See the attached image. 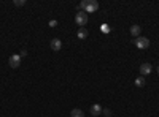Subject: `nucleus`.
Returning <instances> with one entry per match:
<instances>
[{
	"label": "nucleus",
	"instance_id": "f257e3e1",
	"mask_svg": "<svg viewBox=\"0 0 159 117\" xmlns=\"http://www.w3.org/2000/svg\"><path fill=\"white\" fill-rule=\"evenodd\" d=\"M99 10L97 0H83L78 6V11H84V13H96Z\"/></svg>",
	"mask_w": 159,
	"mask_h": 117
},
{
	"label": "nucleus",
	"instance_id": "f03ea898",
	"mask_svg": "<svg viewBox=\"0 0 159 117\" xmlns=\"http://www.w3.org/2000/svg\"><path fill=\"white\" fill-rule=\"evenodd\" d=\"M75 22L80 25V27L86 25V24H88V13H84V11H78L76 15H75Z\"/></svg>",
	"mask_w": 159,
	"mask_h": 117
},
{
	"label": "nucleus",
	"instance_id": "7ed1b4c3",
	"mask_svg": "<svg viewBox=\"0 0 159 117\" xmlns=\"http://www.w3.org/2000/svg\"><path fill=\"white\" fill-rule=\"evenodd\" d=\"M134 44H135L139 49H147V48L150 46V40L140 35L139 38H135V40H134Z\"/></svg>",
	"mask_w": 159,
	"mask_h": 117
},
{
	"label": "nucleus",
	"instance_id": "20e7f679",
	"mask_svg": "<svg viewBox=\"0 0 159 117\" xmlns=\"http://www.w3.org/2000/svg\"><path fill=\"white\" fill-rule=\"evenodd\" d=\"M21 60H22V57H21L19 54H13V56L10 57L8 63H10V67H11V68H19Z\"/></svg>",
	"mask_w": 159,
	"mask_h": 117
},
{
	"label": "nucleus",
	"instance_id": "39448f33",
	"mask_svg": "<svg viewBox=\"0 0 159 117\" xmlns=\"http://www.w3.org/2000/svg\"><path fill=\"white\" fill-rule=\"evenodd\" d=\"M151 71H153L151 63H142V65H140V74H142V76H148Z\"/></svg>",
	"mask_w": 159,
	"mask_h": 117
},
{
	"label": "nucleus",
	"instance_id": "423d86ee",
	"mask_svg": "<svg viewBox=\"0 0 159 117\" xmlns=\"http://www.w3.org/2000/svg\"><path fill=\"white\" fill-rule=\"evenodd\" d=\"M51 49L54 51V52H57V51L62 49V41L59 40V38H52L51 40Z\"/></svg>",
	"mask_w": 159,
	"mask_h": 117
},
{
	"label": "nucleus",
	"instance_id": "0eeeda50",
	"mask_svg": "<svg viewBox=\"0 0 159 117\" xmlns=\"http://www.w3.org/2000/svg\"><path fill=\"white\" fill-rule=\"evenodd\" d=\"M140 32H142V27H140V25H130V35L132 36H135V38H139L140 36Z\"/></svg>",
	"mask_w": 159,
	"mask_h": 117
},
{
	"label": "nucleus",
	"instance_id": "6e6552de",
	"mask_svg": "<svg viewBox=\"0 0 159 117\" xmlns=\"http://www.w3.org/2000/svg\"><path fill=\"white\" fill-rule=\"evenodd\" d=\"M88 35H89L88 29H84V27H80V29H78V33H76V36L80 38V40H86V38H88Z\"/></svg>",
	"mask_w": 159,
	"mask_h": 117
},
{
	"label": "nucleus",
	"instance_id": "1a4fd4ad",
	"mask_svg": "<svg viewBox=\"0 0 159 117\" xmlns=\"http://www.w3.org/2000/svg\"><path fill=\"white\" fill-rule=\"evenodd\" d=\"M91 114L92 115H100L102 114V106L100 105H92L91 106Z\"/></svg>",
	"mask_w": 159,
	"mask_h": 117
},
{
	"label": "nucleus",
	"instance_id": "9d476101",
	"mask_svg": "<svg viewBox=\"0 0 159 117\" xmlns=\"http://www.w3.org/2000/svg\"><path fill=\"white\" fill-rule=\"evenodd\" d=\"M70 117H84V112L81 111V109H72V112H70Z\"/></svg>",
	"mask_w": 159,
	"mask_h": 117
},
{
	"label": "nucleus",
	"instance_id": "9b49d317",
	"mask_svg": "<svg viewBox=\"0 0 159 117\" xmlns=\"http://www.w3.org/2000/svg\"><path fill=\"white\" fill-rule=\"evenodd\" d=\"M145 86V77L143 76H139L135 79V87H143Z\"/></svg>",
	"mask_w": 159,
	"mask_h": 117
},
{
	"label": "nucleus",
	"instance_id": "f8f14e48",
	"mask_svg": "<svg viewBox=\"0 0 159 117\" xmlns=\"http://www.w3.org/2000/svg\"><path fill=\"white\" fill-rule=\"evenodd\" d=\"M102 114H103L105 117H111V115H113V114H111V109H108V108L102 109Z\"/></svg>",
	"mask_w": 159,
	"mask_h": 117
},
{
	"label": "nucleus",
	"instance_id": "ddd939ff",
	"mask_svg": "<svg viewBox=\"0 0 159 117\" xmlns=\"http://www.w3.org/2000/svg\"><path fill=\"white\" fill-rule=\"evenodd\" d=\"M100 30H102L103 33H108V32H110V27H108V24H102V27H100Z\"/></svg>",
	"mask_w": 159,
	"mask_h": 117
},
{
	"label": "nucleus",
	"instance_id": "4468645a",
	"mask_svg": "<svg viewBox=\"0 0 159 117\" xmlns=\"http://www.w3.org/2000/svg\"><path fill=\"white\" fill-rule=\"evenodd\" d=\"M15 6H22V5H25V0H15Z\"/></svg>",
	"mask_w": 159,
	"mask_h": 117
},
{
	"label": "nucleus",
	"instance_id": "2eb2a0df",
	"mask_svg": "<svg viewBox=\"0 0 159 117\" xmlns=\"http://www.w3.org/2000/svg\"><path fill=\"white\" fill-rule=\"evenodd\" d=\"M56 25H57V21H56V19L49 21V27H56Z\"/></svg>",
	"mask_w": 159,
	"mask_h": 117
},
{
	"label": "nucleus",
	"instance_id": "dca6fc26",
	"mask_svg": "<svg viewBox=\"0 0 159 117\" xmlns=\"http://www.w3.org/2000/svg\"><path fill=\"white\" fill-rule=\"evenodd\" d=\"M19 56H21V57H25V56H27V51H25V49H22L21 52H19Z\"/></svg>",
	"mask_w": 159,
	"mask_h": 117
},
{
	"label": "nucleus",
	"instance_id": "f3484780",
	"mask_svg": "<svg viewBox=\"0 0 159 117\" xmlns=\"http://www.w3.org/2000/svg\"><path fill=\"white\" fill-rule=\"evenodd\" d=\"M156 71H157V74H159V67H157V68H156Z\"/></svg>",
	"mask_w": 159,
	"mask_h": 117
}]
</instances>
